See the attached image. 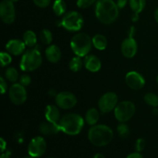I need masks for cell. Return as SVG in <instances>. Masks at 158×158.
I'll list each match as a JSON object with an SVG mask.
<instances>
[{"label":"cell","instance_id":"1","mask_svg":"<svg viewBox=\"0 0 158 158\" xmlns=\"http://www.w3.org/2000/svg\"><path fill=\"white\" fill-rule=\"evenodd\" d=\"M95 14L100 23L110 25L118 18L119 8L113 0H99L96 5Z\"/></svg>","mask_w":158,"mask_h":158},{"label":"cell","instance_id":"2","mask_svg":"<svg viewBox=\"0 0 158 158\" xmlns=\"http://www.w3.org/2000/svg\"><path fill=\"white\" fill-rule=\"evenodd\" d=\"M88 138L90 143L96 147L108 145L114 138V132L106 125H94L88 132Z\"/></svg>","mask_w":158,"mask_h":158},{"label":"cell","instance_id":"3","mask_svg":"<svg viewBox=\"0 0 158 158\" xmlns=\"http://www.w3.org/2000/svg\"><path fill=\"white\" fill-rule=\"evenodd\" d=\"M61 131L66 134L75 136L80 134L84 126V120L77 114H68L60 119V122Z\"/></svg>","mask_w":158,"mask_h":158},{"label":"cell","instance_id":"4","mask_svg":"<svg viewBox=\"0 0 158 158\" xmlns=\"http://www.w3.org/2000/svg\"><path fill=\"white\" fill-rule=\"evenodd\" d=\"M93 41L89 35L80 32L72 38L70 42V47L74 53L80 57L86 56L90 52Z\"/></svg>","mask_w":158,"mask_h":158},{"label":"cell","instance_id":"5","mask_svg":"<svg viewBox=\"0 0 158 158\" xmlns=\"http://www.w3.org/2000/svg\"><path fill=\"white\" fill-rule=\"evenodd\" d=\"M43 58L40 50L32 48L24 52L20 62V69L25 72H31L38 69L42 64Z\"/></svg>","mask_w":158,"mask_h":158},{"label":"cell","instance_id":"6","mask_svg":"<svg viewBox=\"0 0 158 158\" xmlns=\"http://www.w3.org/2000/svg\"><path fill=\"white\" fill-rule=\"evenodd\" d=\"M84 23L83 16L76 11H70L63 16L61 26L69 32H77L82 29Z\"/></svg>","mask_w":158,"mask_h":158},{"label":"cell","instance_id":"7","mask_svg":"<svg viewBox=\"0 0 158 158\" xmlns=\"http://www.w3.org/2000/svg\"><path fill=\"white\" fill-rule=\"evenodd\" d=\"M136 112V106L131 101H122L117 103L114 109V116L120 123H125L131 120Z\"/></svg>","mask_w":158,"mask_h":158},{"label":"cell","instance_id":"8","mask_svg":"<svg viewBox=\"0 0 158 158\" xmlns=\"http://www.w3.org/2000/svg\"><path fill=\"white\" fill-rule=\"evenodd\" d=\"M117 102H118V97L115 93H106L99 100V109L103 114H108L115 109L117 105Z\"/></svg>","mask_w":158,"mask_h":158},{"label":"cell","instance_id":"9","mask_svg":"<svg viewBox=\"0 0 158 158\" xmlns=\"http://www.w3.org/2000/svg\"><path fill=\"white\" fill-rule=\"evenodd\" d=\"M0 17L6 24H12L15 19V10L13 2L10 0H3L0 3Z\"/></svg>","mask_w":158,"mask_h":158},{"label":"cell","instance_id":"10","mask_svg":"<svg viewBox=\"0 0 158 158\" xmlns=\"http://www.w3.org/2000/svg\"><path fill=\"white\" fill-rule=\"evenodd\" d=\"M56 103L60 108L63 110L72 109L77 105L76 96L69 91H63L56 96Z\"/></svg>","mask_w":158,"mask_h":158},{"label":"cell","instance_id":"11","mask_svg":"<svg viewBox=\"0 0 158 158\" xmlns=\"http://www.w3.org/2000/svg\"><path fill=\"white\" fill-rule=\"evenodd\" d=\"M9 98L15 105H22L27 99L26 88L20 83H14L11 86L9 92Z\"/></svg>","mask_w":158,"mask_h":158},{"label":"cell","instance_id":"12","mask_svg":"<svg viewBox=\"0 0 158 158\" xmlns=\"http://www.w3.org/2000/svg\"><path fill=\"white\" fill-rule=\"evenodd\" d=\"M46 150V143L42 137H35L29 142L28 153L32 157H40L44 154Z\"/></svg>","mask_w":158,"mask_h":158},{"label":"cell","instance_id":"13","mask_svg":"<svg viewBox=\"0 0 158 158\" xmlns=\"http://www.w3.org/2000/svg\"><path fill=\"white\" fill-rule=\"evenodd\" d=\"M127 85L132 89L139 90L145 85V80L143 76L136 71H131L127 73L125 77Z\"/></svg>","mask_w":158,"mask_h":158},{"label":"cell","instance_id":"14","mask_svg":"<svg viewBox=\"0 0 158 158\" xmlns=\"http://www.w3.org/2000/svg\"><path fill=\"white\" fill-rule=\"evenodd\" d=\"M122 54L126 58H133L137 52V43L134 37L129 36L125 39L121 44Z\"/></svg>","mask_w":158,"mask_h":158},{"label":"cell","instance_id":"15","mask_svg":"<svg viewBox=\"0 0 158 158\" xmlns=\"http://www.w3.org/2000/svg\"><path fill=\"white\" fill-rule=\"evenodd\" d=\"M6 49L8 52L14 56H19L24 53L26 49V44L19 40H11L6 45Z\"/></svg>","mask_w":158,"mask_h":158},{"label":"cell","instance_id":"16","mask_svg":"<svg viewBox=\"0 0 158 158\" xmlns=\"http://www.w3.org/2000/svg\"><path fill=\"white\" fill-rule=\"evenodd\" d=\"M83 64L88 71L92 73L98 72L101 68L100 60L94 55L86 56L83 60Z\"/></svg>","mask_w":158,"mask_h":158},{"label":"cell","instance_id":"17","mask_svg":"<svg viewBox=\"0 0 158 158\" xmlns=\"http://www.w3.org/2000/svg\"><path fill=\"white\" fill-rule=\"evenodd\" d=\"M40 131L44 135H54L61 131V129L59 123H52L47 120L40 123Z\"/></svg>","mask_w":158,"mask_h":158},{"label":"cell","instance_id":"18","mask_svg":"<svg viewBox=\"0 0 158 158\" xmlns=\"http://www.w3.org/2000/svg\"><path fill=\"white\" fill-rule=\"evenodd\" d=\"M46 57L50 63H56L60 60L62 56V52L60 48L56 45H51L46 48Z\"/></svg>","mask_w":158,"mask_h":158},{"label":"cell","instance_id":"19","mask_svg":"<svg viewBox=\"0 0 158 158\" xmlns=\"http://www.w3.org/2000/svg\"><path fill=\"white\" fill-rule=\"evenodd\" d=\"M45 116L48 121L52 123H59L60 120V110L55 105H48L45 110Z\"/></svg>","mask_w":158,"mask_h":158},{"label":"cell","instance_id":"20","mask_svg":"<svg viewBox=\"0 0 158 158\" xmlns=\"http://www.w3.org/2000/svg\"><path fill=\"white\" fill-rule=\"evenodd\" d=\"M146 6V0H130V6L133 11L132 20L134 22L137 21L139 14L144 9Z\"/></svg>","mask_w":158,"mask_h":158},{"label":"cell","instance_id":"21","mask_svg":"<svg viewBox=\"0 0 158 158\" xmlns=\"http://www.w3.org/2000/svg\"><path fill=\"white\" fill-rule=\"evenodd\" d=\"M99 119H100V113L95 108H90L86 113L85 120L89 125H91V126L96 125Z\"/></svg>","mask_w":158,"mask_h":158},{"label":"cell","instance_id":"22","mask_svg":"<svg viewBox=\"0 0 158 158\" xmlns=\"http://www.w3.org/2000/svg\"><path fill=\"white\" fill-rule=\"evenodd\" d=\"M93 45L99 50H104L107 46V40L102 34H97L92 39Z\"/></svg>","mask_w":158,"mask_h":158},{"label":"cell","instance_id":"23","mask_svg":"<svg viewBox=\"0 0 158 158\" xmlns=\"http://www.w3.org/2000/svg\"><path fill=\"white\" fill-rule=\"evenodd\" d=\"M23 42L26 46L33 47L36 45L37 38L35 32L32 30H27L23 35Z\"/></svg>","mask_w":158,"mask_h":158},{"label":"cell","instance_id":"24","mask_svg":"<svg viewBox=\"0 0 158 158\" xmlns=\"http://www.w3.org/2000/svg\"><path fill=\"white\" fill-rule=\"evenodd\" d=\"M52 10L57 16L63 15L66 11V4L63 0H56L52 6Z\"/></svg>","mask_w":158,"mask_h":158},{"label":"cell","instance_id":"25","mask_svg":"<svg viewBox=\"0 0 158 158\" xmlns=\"http://www.w3.org/2000/svg\"><path fill=\"white\" fill-rule=\"evenodd\" d=\"M83 64V62L82 61L81 57L77 56L76 57L72 58V60H70V62L69 63V66L70 70H72L74 73H77L82 69Z\"/></svg>","mask_w":158,"mask_h":158},{"label":"cell","instance_id":"26","mask_svg":"<svg viewBox=\"0 0 158 158\" xmlns=\"http://www.w3.org/2000/svg\"><path fill=\"white\" fill-rule=\"evenodd\" d=\"M5 77H6V78L9 81L12 82V83H15L18 80L19 78L18 71L14 67L7 68L6 72H5Z\"/></svg>","mask_w":158,"mask_h":158},{"label":"cell","instance_id":"27","mask_svg":"<svg viewBox=\"0 0 158 158\" xmlns=\"http://www.w3.org/2000/svg\"><path fill=\"white\" fill-rule=\"evenodd\" d=\"M144 101L149 106L152 107H157L158 106V96L153 93H148L144 96Z\"/></svg>","mask_w":158,"mask_h":158},{"label":"cell","instance_id":"28","mask_svg":"<svg viewBox=\"0 0 158 158\" xmlns=\"http://www.w3.org/2000/svg\"><path fill=\"white\" fill-rule=\"evenodd\" d=\"M40 40L43 44L49 45L52 41V34L49 29H43L40 32Z\"/></svg>","mask_w":158,"mask_h":158},{"label":"cell","instance_id":"29","mask_svg":"<svg viewBox=\"0 0 158 158\" xmlns=\"http://www.w3.org/2000/svg\"><path fill=\"white\" fill-rule=\"evenodd\" d=\"M117 132L121 138H127L130 134V128L125 123H120L117 126Z\"/></svg>","mask_w":158,"mask_h":158},{"label":"cell","instance_id":"30","mask_svg":"<svg viewBox=\"0 0 158 158\" xmlns=\"http://www.w3.org/2000/svg\"><path fill=\"white\" fill-rule=\"evenodd\" d=\"M0 60H1V64L2 67L8 66L12 63V56L10 53L8 52H2L0 54Z\"/></svg>","mask_w":158,"mask_h":158},{"label":"cell","instance_id":"31","mask_svg":"<svg viewBox=\"0 0 158 158\" xmlns=\"http://www.w3.org/2000/svg\"><path fill=\"white\" fill-rule=\"evenodd\" d=\"M97 0H77V5L80 9H86L92 6Z\"/></svg>","mask_w":158,"mask_h":158},{"label":"cell","instance_id":"32","mask_svg":"<svg viewBox=\"0 0 158 158\" xmlns=\"http://www.w3.org/2000/svg\"><path fill=\"white\" fill-rule=\"evenodd\" d=\"M145 145H146V142L143 139L139 138L138 140L136 141L135 143V149L137 152H140V151H143L145 148Z\"/></svg>","mask_w":158,"mask_h":158},{"label":"cell","instance_id":"33","mask_svg":"<svg viewBox=\"0 0 158 158\" xmlns=\"http://www.w3.org/2000/svg\"><path fill=\"white\" fill-rule=\"evenodd\" d=\"M19 83L24 86H29L31 83V77L28 74H23L19 79Z\"/></svg>","mask_w":158,"mask_h":158},{"label":"cell","instance_id":"34","mask_svg":"<svg viewBox=\"0 0 158 158\" xmlns=\"http://www.w3.org/2000/svg\"><path fill=\"white\" fill-rule=\"evenodd\" d=\"M51 0H33V2L35 6L40 8H46L50 4Z\"/></svg>","mask_w":158,"mask_h":158},{"label":"cell","instance_id":"35","mask_svg":"<svg viewBox=\"0 0 158 158\" xmlns=\"http://www.w3.org/2000/svg\"><path fill=\"white\" fill-rule=\"evenodd\" d=\"M0 88H1V94H4L7 89V83L3 77L0 78Z\"/></svg>","mask_w":158,"mask_h":158},{"label":"cell","instance_id":"36","mask_svg":"<svg viewBox=\"0 0 158 158\" xmlns=\"http://www.w3.org/2000/svg\"><path fill=\"white\" fill-rule=\"evenodd\" d=\"M127 3V0H117V5L119 9H123L126 6Z\"/></svg>","mask_w":158,"mask_h":158},{"label":"cell","instance_id":"37","mask_svg":"<svg viewBox=\"0 0 158 158\" xmlns=\"http://www.w3.org/2000/svg\"><path fill=\"white\" fill-rule=\"evenodd\" d=\"M127 158H143V156L140 154V153H132V154H129V155L127 157Z\"/></svg>","mask_w":158,"mask_h":158},{"label":"cell","instance_id":"38","mask_svg":"<svg viewBox=\"0 0 158 158\" xmlns=\"http://www.w3.org/2000/svg\"><path fill=\"white\" fill-rule=\"evenodd\" d=\"M0 144H1V152L3 153L4 151L6 150V142L5 141V140L3 138L0 139Z\"/></svg>","mask_w":158,"mask_h":158},{"label":"cell","instance_id":"39","mask_svg":"<svg viewBox=\"0 0 158 158\" xmlns=\"http://www.w3.org/2000/svg\"><path fill=\"white\" fill-rule=\"evenodd\" d=\"M10 152H6V153H3V154H2L1 157L0 158H11L10 157Z\"/></svg>","mask_w":158,"mask_h":158},{"label":"cell","instance_id":"40","mask_svg":"<svg viewBox=\"0 0 158 158\" xmlns=\"http://www.w3.org/2000/svg\"><path fill=\"white\" fill-rule=\"evenodd\" d=\"M134 32H135V28H134V26H132L129 31V36H131V37L134 36Z\"/></svg>","mask_w":158,"mask_h":158},{"label":"cell","instance_id":"41","mask_svg":"<svg viewBox=\"0 0 158 158\" xmlns=\"http://www.w3.org/2000/svg\"><path fill=\"white\" fill-rule=\"evenodd\" d=\"M94 158H105V157L101 154H96Z\"/></svg>","mask_w":158,"mask_h":158},{"label":"cell","instance_id":"42","mask_svg":"<svg viewBox=\"0 0 158 158\" xmlns=\"http://www.w3.org/2000/svg\"><path fill=\"white\" fill-rule=\"evenodd\" d=\"M154 18H155L156 22L158 23V9H156L155 12H154Z\"/></svg>","mask_w":158,"mask_h":158},{"label":"cell","instance_id":"43","mask_svg":"<svg viewBox=\"0 0 158 158\" xmlns=\"http://www.w3.org/2000/svg\"><path fill=\"white\" fill-rule=\"evenodd\" d=\"M49 95H50V96H54V97H56V96L57 95V94H56V92H55V91H54V90H50V91H49Z\"/></svg>","mask_w":158,"mask_h":158},{"label":"cell","instance_id":"44","mask_svg":"<svg viewBox=\"0 0 158 158\" xmlns=\"http://www.w3.org/2000/svg\"><path fill=\"white\" fill-rule=\"evenodd\" d=\"M153 114H154V115H158V109L157 108H155V109L153 110Z\"/></svg>","mask_w":158,"mask_h":158},{"label":"cell","instance_id":"45","mask_svg":"<svg viewBox=\"0 0 158 158\" xmlns=\"http://www.w3.org/2000/svg\"><path fill=\"white\" fill-rule=\"evenodd\" d=\"M10 1H12V2H18L19 0H10Z\"/></svg>","mask_w":158,"mask_h":158},{"label":"cell","instance_id":"46","mask_svg":"<svg viewBox=\"0 0 158 158\" xmlns=\"http://www.w3.org/2000/svg\"><path fill=\"white\" fill-rule=\"evenodd\" d=\"M24 158H32V157H31V156H29V157H26Z\"/></svg>","mask_w":158,"mask_h":158},{"label":"cell","instance_id":"47","mask_svg":"<svg viewBox=\"0 0 158 158\" xmlns=\"http://www.w3.org/2000/svg\"><path fill=\"white\" fill-rule=\"evenodd\" d=\"M157 84H158V76H157Z\"/></svg>","mask_w":158,"mask_h":158},{"label":"cell","instance_id":"48","mask_svg":"<svg viewBox=\"0 0 158 158\" xmlns=\"http://www.w3.org/2000/svg\"><path fill=\"white\" fill-rule=\"evenodd\" d=\"M49 158H53V157H49Z\"/></svg>","mask_w":158,"mask_h":158}]
</instances>
